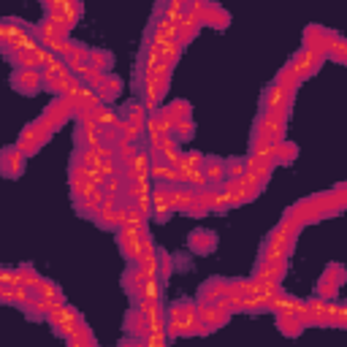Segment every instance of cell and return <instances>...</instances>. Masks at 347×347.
<instances>
[{
	"mask_svg": "<svg viewBox=\"0 0 347 347\" xmlns=\"http://www.w3.org/2000/svg\"><path fill=\"white\" fill-rule=\"evenodd\" d=\"M320 62H323V57L320 54H315V52H309V49H301V52H296V57H293V62H290V71L298 76V79H306V76H312L315 71L320 68Z\"/></svg>",
	"mask_w": 347,
	"mask_h": 347,
	"instance_id": "obj_1",
	"label": "cell"
},
{
	"mask_svg": "<svg viewBox=\"0 0 347 347\" xmlns=\"http://www.w3.org/2000/svg\"><path fill=\"white\" fill-rule=\"evenodd\" d=\"M41 74H38L36 68H19L17 74H14V87H17L19 92H27V95H33V92L41 87Z\"/></svg>",
	"mask_w": 347,
	"mask_h": 347,
	"instance_id": "obj_2",
	"label": "cell"
},
{
	"mask_svg": "<svg viewBox=\"0 0 347 347\" xmlns=\"http://www.w3.org/2000/svg\"><path fill=\"white\" fill-rule=\"evenodd\" d=\"M228 22H231V14H228L225 9H220V6H215V3H206V9H203V17H201V25L225 30Z\"/></svg>",
	"mask_w": 347,
	"mask_h": 347,
	"instance_id": "obj_3",
	"label": "cell"
},
{
	"mask_svg": "<svg viewBox=\"0 0 347 347\" xmlns=\"http://www.w3.org/2000/svg\"><path fill=\"white\" fill-rule=\"evenodd\" d=\"M215 244H217V239H215V233H212V231H195L190 236V247L195 252H201V255L212 252V250H215Z\"/></svg>",
	"mask_w": 347,
	"mask_h": 347,
	"instance_id": "obj_4",
	"label": "cell"
},
{
	"mask_svg": "<svg viewBox=\"0 0 347 347\" xmlns=\"http://www.w3.org/2000/svg\"><path fill=\"white\" fill-rule=\"evenodd\" d=\"M22 155L17 152V149H6L3 155H0V168L6 171V177H17L19 168H22Z\"/></svg>",
	"mask_w": 347,
	"mask_h": 347,
	"instance_id": "obj_5",
	"label": "cell"
},
{
	"mask_svg": "<svg viewBox=\"0 0 347 347\" xmlns=\"http://www.w3.org/2000/svg\"><path fill=\"white\" fill-rule=\"evenodd\" d=\"M155 14H160V17H168L174 22H179L185 17V3H179V0H168V3H157Z\"/></svg>",
	"mask_w": 347,
	"mask_h": 347,
	"instance_id": "obj_6",
	"label": "cell"
},
{
	"mask_svg": "<svg viewBox=\"0 0 347 347\" xmlns=\"http://www.w3.org/2000/svg\"><path fill=\"white\" fill-rule=\"evenodd\" d=\"M120 87H122V82L117 76H103V79H100V98L112 100L117 92H120Z\"/></svg>",
	"mask_w": 347,
	"mask_h": 347,
	"instance_id": "obj_7",
	"label": "cell"
},
{
	"mask_svg": "<svg viewBox=\"0 0 347 347\" xmlns=\"http://www.w3.org/2000/svg\"><path fill=\"white\" fill-rule=\"evenodd\" d=\"M87 62H90V68L103 71L106 65H112V54L100 52V49H92V52H87Z\"/></svg>",
	"mask_w": 347,
	"mask_h": 347,
	"instance_id": "obj_8",
	"label": "cell"
},
{
	"mask_svg": "<svg viewBox=\"0 0 347 347\" xmlns=\"http://www.w3.org/2000/svg\"><path fill=\"white\" fill-rule=\"evenodd\" d=\"M223 174H225L223 163H217V160H209V163H206V177L212 179V182H217V179H223Z\"/></svg>",
	"mask_w": 347,
	"mask_h": 347,
	"instance_id": "obj_9",
	"label": "cell"
},
{
	"mask_svg": "<svg viewBox=\"0 0 347 347\" xmlns=\"http://www.w3.org/2000/svg\"><path fill=\"white\" fill-rule=\"evenodd\" d=\"M280 328L285 331V334H290V336L298 334V328H296V323H293V320H282V323H280Z\"/></svg>",
	"mask_w": 347,
	"mask_h": 347,
	"instance_id": "obj_10",
	"label": "cell"
},
{
	"mask_svg": "<svg viewBox=\"0 0 347 347\" xmlns=\"http://www.w3.org/2000/svg\"><path fill=\"white\" fill-rule=\"evenodd\" d=\"M228 168H231V177H241V163L231 160V163H228Z\"/></svg>",
	"mask_w": 347,
	"mask_h": 347,
	"instance_id": "obj_11",
	"label": "cell"
},
{
	"mask_svg": "<svg viewBox=\"0 0 347 347\" xmlns=\"http://www.w3.org/2000/svg\"><path fill=\"white\" fill-rule=\"evenodd\" d=\"M84 130H92V122H90V125H84ZM79 138H84V133H79ZM87 138L95 141V136H92V133H87Z\"/></svg>",
	"mask_w": 347,
	"mask_h": 347,
	"instance_id": "obj_12",
	"label": "cell"
}]
</instances>
